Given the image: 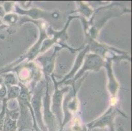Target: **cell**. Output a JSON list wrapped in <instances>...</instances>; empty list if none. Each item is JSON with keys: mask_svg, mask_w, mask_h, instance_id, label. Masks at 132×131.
<instances>
[{"mask_svg": "<svg viewBox=\"0 0 132 131\" xmlns=\"http://www.w3.org/2000/svg\"><path fill=\"white\" fill-rule=\"evenodd\" d=\"M5 102L4 100V104H3V110H2V113H0V131H3V124L5 121Z\"/></svg>", "mask_w": 132, "mask_h": 131, "instance_id": "1", "label": "cell"}, {"mask_svg": "<svg viewBox=\"0 0 132 131\" xmlns=\"http://www.w3.org/2000/svg\"><path fill=\"white\" fill-rule=\"evenodd\" d=\"M4 15V11L2 7H0V16H2Z\"/></svg>", "mask_w": 132, "mask_h": 131, "instance_id": "2", "label": "cell"}]
</instances>
